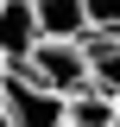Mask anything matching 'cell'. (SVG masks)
I'll return each mask as SVG.
<instances>
[{"label":"cell","instance_id":"1","mask_svg":"<svg viewBox=\"0 0 120 127\" xmlns=\"http://www.w3.org/2000/svg\"><path fill=\"white\" fill-rule=\"evenodd\" d=\"M13 70H25L38 89L63 95V102L89 89V57H82V45H63V38H38V45H32V57L13 64Z\"/></svg>","mask_w":120,"mask_h":127},{"label":"cell","instance_id":"2","mask_svg":"<svg viewBox=\"0 0 120 127\" xmlns=\"http://www.w3.org/2000/svg\"><path fill=\"white\" fill-rule=\"evenodd\" d=\"M0 108L13 127H63V95L38 89L25 70H6L0 76Z\"/></svg>","mask_w":120,"mask_h":127},{"label":"cell","instance_id":"3","mask_svg":"<svg viewBox=\"0 0 120 127\" xmlns=\"http://www.w3.org/2000/svg\"><path fill=\"white\" fill-rule=\"evenodd\" d=\"M32 45H38V13H32V0H0V57H6V70L25 64Z\"/></svg>","mask_w":120,"mask_h":127},{"label":"cell","instance_id":"4","mask_svg":"<svg viewBox=\"0 0 120 127\" xmlns=\"http://www.w3.org/2000/svg\"><path fill=\"white\" fill-rule=\"evenodd\" d=\"M32 13H38V38H63V45H82L89 38L82 0H32Z\"/></svg>","mask_w":120,"mask_h":127},{"label":"cell","instance_id":"5","mask_svg":"<svg viewBox=\"0 0 120 127\" xmlns=\"http://www.w3.org/2000/svg\"><path fill=\"white\" fill-rule=\"evenodd\" d=\"M82 57H89V89L107 95V102H120V38L89 32V38H82Z\"/></svg>","mask_w":120,"mask_h":127},{"label":"cell","instance_id":"6","mask_svg":"<svg viewBox=\"0 0 120 127\" xmlns=\"http://www.w3.org/2000/svg\"><path fill=\"white\" fill-rule=\"evenodd\" d=\"M63 127H120V121H114V102H107V95L82 89V95L63 102Z\"/></svg>","mask_w":120,"mask_h":127},{"label":"cell","instance_id":"7","mask_svg":"<svg viewBox=\"0 0 120 127\" xmlns=\"http://www.w3.org/2000/svg\"><path fill=\"white\" fill-rule=\"evenodd\" d=\"M82 13H89V32L120 38V0H82Z\"/></svg>","mask_w":120,"mask_h":127},{"label":"cell","instance_id":"8","mask_svg":"<svg viewBox=\"0 0 120 127\" xmlns=\"http://www.w3.org/2000/svg\"><path fill=\"white\" fill-rule=\"evenodd\" d=\"M0 127H13V121H6V108H0Z\"/></svg>","mask_w":120,"mask_h":127},{"label":"cell","instance_id":"9","mask_svg":"<svg viewBox=\"0 0 120 127\" xmlns=\"http://www.w3.org/2000/svg\"><path fill=\"white\" fill-rule=\"evenodd\" d=\"M0 76H6V57H0Z\"/></svg>","mask_w":120,"mask_h":127},{"label":"cell","instance_id":"10","mask_svg":"<svg viewBox=\"0 0 120 127\" xmlns=\"http://www.w3.org/2000/svg\"><path fill=\"white\" fill-rule=\"evenodd\" d=\"M114 121H120V102H114Z\"/></svg>","mask_w":120,"mask_h":127}]
</instances>
